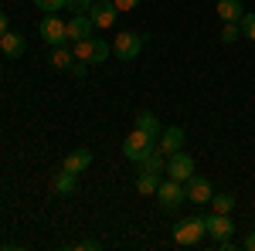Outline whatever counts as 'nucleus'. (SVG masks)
<instances>
[{"instance_id":"nucleus-1","label":"nucleus","mask_w":255,"mask_h":251,"mask_svg":"<svg viewBox=\"0 0 255 251\" xmlns=\"http://www.w3.org/2000/svg\"><path fill=\"white\" fill-rule=\"evenodd\" d=\"M204 234H208L204 217H184V221H177V228H174V245H180V248H194V245H201Z\"/></svg>"},{"instance_id":"nucleus-2","label":"nucleus","mask_w":255,"mask_h":251,"mask_svg":"<svg viewBox=\"0 0 255 251\" xmlns=\"http://www.w3.org/2000/svg\"><path fill=\"white\" fill-rule=\"evenodd\" d=\"M75 58L85 61V65H102V61L113 55V44H106L102 38H85V41H75Z\"/></svg>"},{"instance_id":"nucleus-3","label":"nucleus","mask_w":255,"mask_h":251,"mask_svg":"<svg viewBox=\"0 0 255 251\" xmlns=\"http://www.w3.org/2000/svg\"><path fill=\"white\" fill-rule=\"evenodd\" d=\"M143 34H136V31H119V38L113 41V55H116L119 61H136L139 51H143Z\"/></svg>"},{"instance_id":"nucleus-4","label":"nucleus","mask_w":255,"mask_h":251,"mask_svg":"<svg viewBox=\"0 0 255 251\" xmlns=\"http://www.w3.org/2000/svg\"><path fill=\"white\" fill-rule=\"evenodd\" d=\"M150 150H157V139L146 136L143 129H133V133L123 139V153H126V160H133V163H139Z\"/></svg>"},{"instance_id":"nucleus-5","label":"nucleus","mask_w":255,"mask_h":251,"mask_svg":"<svg viewBox=\"0 0 255 251\" xmlns=\"http://www.w3.org/2000/svg\"><path fill=\"white\" fill-rule=\"evenodd\" d=\"M157 200H160V207L163 211H177L180 204H187V190H184V183L180 180H160V187H157Z\"/></svg>"},{"instance_id":"nucleus-6","label":"nucleus","mask_w":255,"mask_h":251,"mask_svg":"<svg viewBox=\"0 0 255 251\" xmlns=\"http://www.w3.org/2000/svg\"><path fill=\"white\" fill-rule=\"evenodd\" d=\"M167 176H170V180H180V183H187V180L194 176V156L184 153V150L170 153V156H167Z\"/></svg>"},{"instance_id":"nucleus-7","label":"nucleus","mask_w":255,"mask_h":251,"mask_svg":"<svg viewBox=\"0 0 255 251\" xmlns=\"http://www.w3.org/2000/svg\"><path fill=\"white\" fill-rule=\"evenodd\" d=\"M38 31H41V38L48 41L51 48L68 41V24H65L58 14H44V17H41V27H38Z\"/></svg>"},{"instance_id":"nucleus-8","label":"nucleus","mask_w":255,"mask_h":251,"mask_svg":"<svg viewBox=\"0 0 255 251\" xmlns=\"http://www.w3.org/2000/svg\"><path fill=\"white\" fill-rule=\"evenodd\" d=\"M89 17H92V24H96L99 31H109L113 24H116L119 10L113 0H92V7H89Z\"/></svg>"},{"instance_id":"nucleus-9","label":"nucleus","mask_w":255,"mask_h":251,"mask_svg":"<svg viewBox=\"0 0 255 251\" xmlns=\"http://www.w3.org/2000/svg\"><path fill=\"white\" fill-rule=\"evenodd\" d=\"M184 190H187V200L191 204H211V197H215V187H211V180L208 176L194 173L187 183H184Z\"/></svg>"},{"instance_id":"nucleus-10","label":"nucleus","mask_w":255,"mask_h":251,"mask_svg":"<svg viewBox=\"0 0 255 251\" xmlns=\"http://www.w3.org/2000/svg\"><path fill=\"white\" fill-rule=\"evenodd\" d=\"M204 228H208V234L215 238V241H221V238H232L235 234V224H232V214H208L204 217Z\"/></svg>"},{"instance_id":"nucleus-11","label":"nucleus","mask_w":255,"mask_h":251,"mask_svg":"<svg viewBox=\"0 0 255 251\" xmlns=\"http://www.w3.org/2000/svg\"><path fill=\"white\" fill-rule=\"evenodd\" d=\"M92 167V150H85V146H79V150H72V153L65 156V167L61 170H68V173H85Z\"/></svg>"},{"instance_id":"nucleus-12","label":"nucleus","mask_w":255,"mask_h":251,"mask_svg":"<svg viewBox=\"0 0 255 251\" xmlns=\"http://www.w3.org/2000/svg\"><path fill=\"white\" fill-rule=\"evenodd\" d=\"M157 146H160V150H163L167 156L177 153V150L184 146V129H180V126H163V133H160Z\"/></svg>"},{"instance_id":"nucleus-13","label":"nucleus","mask_w":255,"mask_h":251,"mask_svg":"<svg viewBox=\"0 0 255 251\" xmlns=\"http://www.w3.org/2000/svg\"><path fill=\"white\" fill-rule=\"evenodd\" d=\"M92 17L89 14H75V17L68 20V41L75 44V41H85V38H92Z\"/></svg>"},{"instance_id":"nucleus-14","label":"nucleus","mask_w":255,"mask_h":251,"mask_svg":"<svg viewBox=\"0 0 255 251\" xmlns=\"http://www.w3.org/2000/svg\"><path fill=\"white\" fill-rule=\"evenodd\" d=\"M24 48H27V41H24V34H17V31H7V34L0 38V51H3L7 58H20Z\"/></svg>"},{"instance_id":"nucleus-15","label":"nucleus","mask_w":255,"mask_h":251,"mask_svg":"<svg viewBox=\"0 0 255 251\" xmlns=\"http://www.w3.org/2000/svg\"><path fill=\"white\" fill-rule=\"evenodd\" d=\"M139 170H150V173H167V153L163 150H150V153L139 160Z\"/></svg>"},{"instance_id":"nucleus-16","label":"nucleus","mask_w":255,"mask_h":251,"mask_svg":"<svg viewBox=\"0 0 255 251\" xmlns=\"http://www.w3.org/2000/svg\"><path fill=\"white\" fill-rule=\"evenodd\" d=\"M136 129H143L146 136H153V139H160V133H163V126H160V119L150 112V109H143V112H136Z\"/></svg>"},{"instance_id":"nucleus-17","label":"nucleus","mask_w":255,"mask_h":251,"mask_svg":"<svg viewBox=\"0 0 255 251\" xmlns=\"http://www.w3.org/2000/svg\"><path fill=\"white\" fill-rule=\"evenodd\" d=\"M72 61H75V51H72V48H65V44H55V48H51V68L68 72Z\"/></svg>"},{"instance_id":"nucleus-18","label":"nucleus","mask_w":255,"mask_h":251,"mask_svg":"<svg viewBox=\"0 0 255 251\" xmlns=\"http://www.w3.org/2000/svg\"><path fill=\"white\" fill-rule=\"evenodd\" d=\"M75 187H79V176L68 173V170H61L55 180H51V190L61 193V197H68V193H75Z\"/></svg>"},{"instance_id":"nucleus-19","label":"nucleus","mask_w":255,"mask_h":251,"mask_svg":"<svg viewBox=\"0 0 255 251\" xmlns=\"http://www.w3.org/2000/svg\"><path fill=\"white\" fill-rule=\"evenodd\" d=\"M157 187H160V173L139 170V176H136V190L143 193V197H157Z\"/></svg>"},{"instance_id":"nucleus-20","label":"nucleus","mask_w":255,"mask_h":251,"mask_svg":"<svg viewBox=\"0 0 255 251\" xmlns=\"http://www.w3.org/2000/svg\"><path fill=\"white\" fill-rule=\"evenodd\" d=\"M242 0H218V17L221 20H242Z\"/></svg>"},{"instance_id":"nucleus-21","label":"nucleus","mask_w":255,"mask_h":251,"mask_svg":"<svg viewBox=\"0 0 255 251\" xmlns=\"http://www.w3.org/2000/svg\"><path fill=\"white\" fill-rule=\"evenodd\" d=\"M211 211L215 214H232L235 211V197H232V193H215V197H211Z\"/></svg>"},{"instance_id":"nucleus-22","label":"nucleus","mask_w":255,"mask_h":251,"mask_svg":"<svg viewBox=\"0 0 255 251\" xmlns=\"http://www.w3.org/2000/svg\"><path fill=\"white\" fill-rule=\"evenodd\" d=\"M218 38L225 41V44L238 41V38H242V24H238V20H225V24H221V34H218Z\"/></svg>"},{"instance_id":"nucleus-23","label":"nucleus","mask_w":255,"mask_h":251,"mask_svg":"<svg viewBox=\"0 0 255 251\" xmlns=\"http://www.w3.org/2000/svg\"><path fill=\"white\" fill-rule=\"evenodd\" d=\"M242 38H249V41H255V10H245L242 14Z\"/></svg>"},{"instance_id":"nucleus-24","label":"nucleus","mask_w":255,"mask_h":251,"mask_svg":"<svg viewBox=\"0 0 255 251\" xmlns=\"http://www.w3.org/2000/svg\"><path fill=\"white\" fill-rule=\"evenodd\" d=\"M34 7L44 14H55V10H65V0H34Z\"/></svg>"},{"instance_id":"nucleus-25","label":"nucleus","mask_w":255,"mask_h":251,"mask_svg":"<svg viewBox=\"0 0 255 251\" xmlns=\"http://www.w3.org/2000/svg\"><path fill=\"white\" fill-rule=\"evenodd\" d=\"M65 7H68L72 14H89V7H92V0H65Z\"/></svg>"},{"instance_id":"nucleus-26","label":"nucleus","mask_w":255,"mask_h":251,"mask_svg":"<svg viewBox=\"0 0 255 251\" xmlns=\"http://www.w3.org/2000/svg\"><path fill=\"white\" fill-rule=\"evenodd\" d=\"M68 72H72V75H75V78H85V72H89V65H85V61H79V58H75V61H72V68H68Z\"/></svg>"},{"instance_id":"nucleus-27","label":"nucleus","mask_w":255,"mask_h":251,"mask_svg":"<svg viewBox=\"0 0 255 251\" xmlns=\"http://www.w3.org/2000/svg\"><path fill=\"white\" fill-rule=\"evenodd\" d=\"M113 3H116V10L123 14V10H136V3H139V0H113Z\"/></svg>"},{"instance_id":"nucleus-28","label":"nucleus","mask_w":255,"mask_h":251,"mask_svg":"<svg viewBox=\"0 0 255 251\" xmlns=\"http://www.w3.org/2000/svg\"><path fill=\"white\" fill-rule=\"evenodd\" d=\"M75 248H79V251H96V248H99V241L85 238V241H75Z\"/></svg>"},{"instance_id":"nucleus-29","label":"nucleus","mask_w":255,"mask_h":251,"mask_svg":"<svg viewBox=\"0 0 255 251\" xmlns=\"http://www.w3.org/2000/svg\"><path fill=\"white\" fill-rule=\"evenodd\" d=\"M7 31H10V27H7V14H3V10H0V38H3V34H7Z\"/></svg>"},{"instance_id":"nucleus-30","label":"nucleus","mask_w":255,"mask_h":251,"mask_svg":"<svg viewBox=\"0 0 255 251\" xmlns=\"http://www.w3.org/2000/svg\"><path fill=\"white\" fill-rule=\"evenodd\" d=\"M245 248H249V251H255V231L249 234V238H245Z\"/></svg>"}]
</instances>
